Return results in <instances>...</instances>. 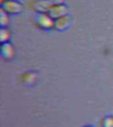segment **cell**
<instances>
[{"label":"cell","instance_id":"1","mask_svg":"<svg viewBox=\"0 0 113 127\" xmlns=\"http://www.w3.org/2000/svg\"><path fill=\"white\" fill-rule=\"evenodd\" d=\"M55 20L47 13H38L35 18V24L37 27L44 31H50L54 29Z\"/></svg>","mask_w":113,"mask_h":127},{"label":"cell","instance_id":"2","mask_svg":"<svg viewBox=\"0 0 113 127\" xmlns=\"http://www.w3.org/2000/svg\"><path fill=\"white\" fill-rule=\"evenodd\" d=\"M1 9L8 15H18L23 10V4L17 0H4L1 3Z\"/></svg>","mask_w":113,"mask_h":127},{"label":"cell","instance_id":"3","mask_svg":"<svg viewBox=\"0 0 113 127\" xmlns=\"http://www.w3.org/2000/svg\"><path fill=\"white\" fill-rule=\"evenodd\" d=\"M54 19L61 17L69 14V8L65 4L61 2L54 3L47 13Z\"/></svg>","mask_w":113,"mask_h":127},{"label":"cell","instance_id":"4","mask_svg":"<svg viewBox=\"0 0 113 127\" xmlns=\"http://www.w3.org/2000/svg\"><path fill=\"white\" fill-rule=\"evenodd\" d=\"M53 3L52 0H34L30 3V7L38 13H48Z\"/></svg>","mask_w":113,"mask_h":127},{"label":"cell","instance_id":"5","mask_svg":"<svg viewBox=\"0 0 113 127\" xmlns=\"http://www.w3.org/2000/svg\"><path fill=\"white\" fill-rule=\"evenodd\" d=\"M71 22V18L69 15V14L67 15L63 16L61 17L57 18L55 19V21H54V29L59 31H64L69 27Z\"/></svg>","mask_w":113,"mask_h":127},{"label":"cell","instance_id":"6","mask_svg":"<svg viewBox=\"0 0 113 127\" xmlns=\"http://www.w3.org/2000/svg\"><path fill=\"white\" fill-rule=\"evenodd\" d=\"M15 48L12 44L9 42L1 44V54L2 58L5 60H11L15 56Z\"/></svg>","mask_w":113,"mask_h":127},{"label":"cell","instance_id":"7","mask_svg":"<svg viewBox=\"0 0 113 127\" xmlns=\"http://www.w3.org/2000/svg\"><path fill=\"white\" fill-rule=\"evenodd\" d=\"M11 37L10 31L7 27H1L0 31V41L1 43H6L9 42Z\"/></svg>","mask_w":113,"mask_h":127},{"label":"cell","instance_id":"8","mask_svg":"<svg viewBox=\"0 0 113 127\" xmlns=\"http://www.w3.org/2000/svg\"><path fill=\"white\" fill-rule=\"evenodd\" d=\"M9 15H8L6 12L1 9L0 11V25L1 27H7V26L9 23Z\"/></svg>","mask_w":113,"mask_h":127},{"label":"cell","instance_id":"9","mask_svg":"<svg viewBox=\"0 0 113 127\" xmlns=\"http://www.w3.org/2000/svg\"><path fill=\"white\" fill-rule=\"evenodd\" d=\"M100 127H113V117L107 116L103 118L100 123Z\"/></svg>","mask_w":113,"mask_h":127},{"label":"cell","instance_id":"10","mask_svg":"<svg viewBox=\"0 0 113 127\" xmlns=\"http://www.w3.org/2000/svg\"><path fill=\"white\" fill-rule=\"evenodd\" d=\"M92 127L91 126H85V127Z\"/></svg>","mask_w":113,"mask_h":127}]
</instances>
